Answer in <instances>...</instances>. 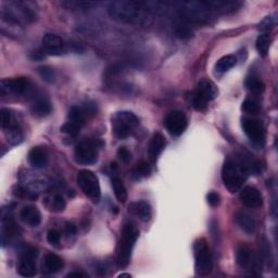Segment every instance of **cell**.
Segmentation results:
<instances>
[{
    "label": "cell",
    "instance_id": "cell-1",
    "mask_svg": "<svg viewBox=\"0 0 278 278\" xmlns=\"http://www.w3.org/2000/svg\"><path fill=\"white\" fill-rule=\"evenodd\" d=\"M146 9L144 3L120 0L111 3L108 12L111 18L120 23H142L149 19Z\"/></svg>",
    "mask_w": 278,
    "mask_h": 278
},
{
    "label": "cell",
    "instance_id": "cell-2",
    "mask_svg": "<svg viewBox=\"0 0 278 278\" xmlns=\"http://www.w3.org/2000/svg\"><path fill=\"white\" fill-rule=\"evenodd\" d=\"M248 170L242 162L228 159L225 161L223 169H222V179L224 186L234 194L239 192L242 188L243 182L247 179Z\"/></svg>",
    "mask_w": 278,
    "mask_h": 278
},
{
    "label": "cell",
    "instance_id": "cell-3",
    "mask_svg": "<svg viewBox=\"0 0 278 278\" xmlns=\"http://www.w3.org/2000/svg\"><path fill=\"white\" fill-rule=\"evenodd\" d=\"M138 229L134 225L126 224L124 226L117 250V264L120 267H126L130 264L132 252L138 239Z\"/></svg>",
    "mask_w": 278,
    "mask_h": 278
},
{
    "label": "cell",
    "instance_id": "cell-4",
    "mask_svg": "<svg viewBox=\"0 0 278 278\" xmlns=\"http://www.w3.org/2000/svg\"><path fill=\"white\" fill-rule=\"evenodd\" d=\"M180 17L194 23H206L211 18V8L205 2H186L179 7Z\"/></svg>",
    "mask_w": 278,
    "mask_h": 278
},
{
    "label": "cell",
    "instance_id": "cell-5",
    "mask_svg": "<svg viewBox=\"0 0 278 278\" xmlns=\"http://www.w3.org/2000/svg\"><path fill=\"white\" fill-rule=\"evenodd\" d=\"M138 125V117L130 111H120L112 117V132L116 138H127Z\"/></svg>",
    "mask_w": 278,
    "mask_h": 278
},
{
    "label": "cell",
    "instance_id": "cell-6",
    "mask_svg": "<svg viewBox=\"0 0 278 278\" xmlns=\"http://www.w3.org/2000/svg\"><path fill=\"white\" fill-rule=\"evenodd\" d=\"M103 146L99 139H86L79 142L75 147V160L79 164L89 165L96 163L98 160V150Z\"/></svg>",
    "mask_w": 278,
    "mask_h": 278
},
{
    "label": "cell",
    "instance_id": "cell-7",
    "mask_svg": "<svg viewBox=\"0 0 278 278\" xmlns=\"http://www.w3.org/2000/svg\"><path fill=\"white\" fill-rule=\"evenodd\" d=\"M218 94L219 90L214 83L208 81V79H203L198 84L196 90L193 94L192 106L198 111H203L208 107L209 102L218 97Z\"/></svg>",
    "mask_w": 278,
    "mask_h": 278
},
{
    "label": "cell",
    "instance_id": "cell-8",
    "mask_svg": "<svg viewBox=\"0 0 278 278\" xmlns=\"http://www.w3.org/2000/svg\"><path fill=\"white\" fill-rule=\"evenodd\" d=\"M77 185L92 202H98L101 197V190L96 174L88 170H83L77 175Z\"/></svg>",
    "mask_w": 278,
    "mask_h": 278
},
{
    "label": "cell",
    "instance_id": "cell-9",
    "mask_svg": "<svg viewBox=\"0 0 278 278\" xmlns=\"http://www.w3.org/2000/svg\"><path fill=\"white\" fill-rule=\"evenodd\" d=\"M194 251L197 273L201 276L209 275L212 271L213 264L208 242L203 238L198 239L194 244Z\"/></svg>",
    "mask_w": 278,
    "mask_h": 278
},
{
    "label": "cell",
    "instance_id": "cell-10",
    "mask_svg": "<svg viewBox=\"0 0 278 278\" xmlns=\"http://www.w3.org/2000/svg\"><path fill=\"white\" fill-rule=\"evenodd\" d=\"M38 257V251L34 247H27L22 252L20 258L18 272L23 277H34L36 271V259Z\"/></svg>",
    "mask_w": 278,
    "mask_h": 278
},
{
    "label": "cell",
    "instance_id": "cell-11",
    "mask_svg": "<svg viewBox=\"0 0 278 278\" xmlns=\"http://www.w3.org/2000/svg\"><path fill=\"white\" fill-rule=\"evenodd\" d=\"M188 126L187 116L181 111H172L164 118V127L172 136H180Z\"/></svg>",
    "mask_w": 278,
    "mask_h": 278
},
{
    "label": "cell",
    "instance_id": "cell-12",
    "mask_svg": "<svg viewBox=\"0 0 278 278\" xmlns=\"http://www.w3.org/2000/svg\"><path fill=\"white\" fill-rule=\"evenodd\" d=\"M242 130L248 138L257 145H264L265 132L262 123L253 117H243L241 122Z\"/></svg>",
    "mask_w": 278,
    "mask_h": 278
},
{
    "label": "cell",
    "instance_id": "cell-13",
    "mask_svg": "<svg viewBox=\"0 0 278 278\" xmlns=\"http://www.w3.org/2000/svg\"><path fill=\"white\" fill-rule=\"evenodd\" d=\"M3 95H30L32 84L26 77H19L13 79H3L0 85Z\"/></svg>",
    "mask_w": 278,
    "mask_h": 278
},
{
    "label": "cell",
    "instance_id": "cell-14",
    "mask_svg": "<svg viewBox=\"0 0 278 278\" xmlns=\"http://www.w3.org/2000/svg\"><path fill=\"white\" fill-rule=\"evenodd\" d=\"M236 259L238 265L244 269H257L260 264V260L258 259V257L253 253V251L247 244L243 243H241L238 247Z\"/></svg>",
    "mask_w": 278,
    "mask_h": 278
},
{
    "label": "cell",
    "instance_id": "cell-15",
    "mask_svg": "<svg viewBox=\"0 0 278 278\" xmlns=\"http://www.w3.org/2000/svg\"><path fill=\"white\" fill-rule=\"evenodd\" d=\"M43 51L49 55H60L66 51V44L58 35L46 34L43 37Z\"/></svg>",
    "mask_w": 278,
    "mask_h": 278
},
{
    "label": "cell",
    "instance_id": "cell-16",
    "mask_svg": "<svg viewBox=\"0 0 278 278\" xmlns=\"http://www.w3.org/2000/svg\"><path fill=\"white\" fill-rule=\"evenodd\" d=\"M240 201L249 208H260L263 204V198L261 193L253 186H245L240 189Z\"/></svg>",
    "mask_w": 278,
    "mask_h": 278
},
{
    "label": "cell",
    "instance_id": "cell-17",
    "mask_svg": "<svg viewBox=\"0 0 278 278\" xmlns=\"http://www.w3.org/2000/svg\"><path fill=\"white\" fill-rule=\"evenodd\" d=\"M165 145L166 141L163 135L161 133H155L148 146V156L150 161L152 163L157 162L159 157H160V155L164 150Z\"/></svg>",
    "mask_w": 278,
    "mask_h": 278
},
{
    "label": "cell",
    "instance_id": "cell-18",
    "mask_svg": "<svg viewBox=\"0 0 278 278\" xmlns=\"http://www.w3.org/2000/svg\"><path fill=\"white\" fill-rule=\"evenodd\" d=\"M20 218L30 227H37L42 222V214L36 206L26 205L20 212Z\"/></svg>",
    "mask_w": 278,
    "mask_h": 278
},
{
    "label": "cell",
    "instance_id": "cell-19",
    "mask_svg": "<svg viewBox=\"0 0 278 278\" xmlns=\"http://www.w3.org/2000/svg\"><path fill=\"white\" fill-rule=\"evenodd\" d=\"M130 212L136 215L140 221L148 222L152 217L151 206L147 201H137L130 204Z\"/></svg>",
    "mask_w": 278,
    "mask_h": 278
},
{
    "label": "cell",
    "instance_id": "cell-20",
    "mask_svg": "<svg viewBox=\"0 0 278 278\" xmlns=\"http://www.w3.org/2000/svg\"><path fill=\"white\" fill-rule=\"evenodd\" d=\"M48 157H47L46 150L42 147H34L28 152V162L36 169H43L46 166Z\"/></svg>",
    "mask_w": 278,
    "mask_h": 278
},
{
    "label": "cell",
    "instance_id": "cell-21",
    "mask_svg": "<svg viewBox=\"0 0 278 278\" xmlns=\"http://www.w3.org/2000/svg\"><path fill=\"white\" fill-rule=\"evenodd\" d=\"M63 265H65V263H63V260L59 256L54 253H48L45 257L43 267L45 273L54 274L62 269Z\"/></svg>",
    "mask_w": 278,
    "mask_h": 278
},
{
    "label": "cell",
    "instance_id": "cell-22",
    "mask_svg": "<svg viewBox=\"0 0 278 278\" xmlns=\"http://www.w3.org/2000/svg\"><path fill=\"white\" fill-rule=\"evenodd\" d=\"M30 112L36 117H45L51 113L50 102L45 98H37L30 106Z\"/></svg>",
    "mask_w": 278,
    "mask_h": 278
},
{
    "label": "cell",
    "instance_id": "cell-23",
    "mask_svg": "<svg viewBox=\"0 0 278 278\" xmlns=\"http://www.w3.org/2000/svg\"><path fill=\"white\" fill-rule=\"evenodd\" d=\"M236 222L244 233L252 234L256 230V221H254L250 214L243 211H240L236 214Z\"/></svg>",
    "mask_w": 278,
    "mask_h": 278
},
{
    "label": "cell",
    "instance_id": "cell-24",
    "mask_svg": "<svg viewBox=\"0 0 278 278\" xmlns=\"http://www.w3.org/2000/svg\"><path fill=\"white\" fill-rule=\"evenodd\" d=\"M45 204L47 206V209L54 213L63 212L67 208V202L65 200V198L59 194H54L47 197L45 200Z\"/></svg>",
    "mask_w": 278,
    "mask_h": 278
},
{
    "label": "cell",
    "instance_id": "cell-25",
    "mask_svg": "<svg viewBox=\"0 0 278 278\" xmlns=\"http://www.w3.org/2000/svg\"><path fill=\"white\" fill-rule=\"evenodd\" d=\"M206 4L211 8V10H217L223 13L234 12L241 5L238 2H228V0H218V2H209Z\"/></svg>",
    "mask_w": 278,
    "mask_h": 278
},
{
    "label": "cell",
    "instance_id": "cell-26",
    "mask_svg": "<svg viewBox=\"0 0 278 278\" xmlns=\"http://www.w3.org/2000/svg\"><path fill=\"white\" fill-rule=\"evenodd\" d=\"M4 133L6 135L8 141H9V144L12 146H17L21 144L23 140V133L17 123L8 126L7 129L4 130Z\"/></svg>",
    "mask_w": 278,
    "mask_h": 278
},
{
    "label": "cell",
    "instance_id": "cell-27",
    "mask_svg": "<svg viewBox=\"0 0 278 278\" xmlns=\"http://www.w3.org/2000/svg\"><path fill=\"white\" fill-rule=\"evenodd\" d=\"M237 63V58L233 54L225 55V57L221 58L215 65V70L219 73H225L230 69H233Z\"/></svg>",
    "mask_w": 278,
    "mask_h": 278
},
{
    "label": "cell",
    "instance_id": "cell-28",
    "mask_svg": "<svg viewBox=\"0 0 278 278\" xmlns=\"http://www.w3.org/2000/svg\"><path fill=\"white\" fill-rule=\"evenodd\" d=\"M112 187H113L116 199L121 203H125L127 200V190L123 184L122 179L118 178V177H113L112 178Z\"/></svg>",
    "mask_w": 278,
    "mask_h": 278
},
{
    "label": "cell",
    "instance_id": "cell-29",
    "mask_svg": "<svg viewBox=\"0 0 278 278\" xmlns=\"http://www.w3.org/2000/svg\"><path fill=\"white\" fill-rule=\"evenodd\" d=\"M245 87L247 89L253 94H261L263 92L265 89L264 83L261 81V79L257 76H251L248 77L247 81H245Z\"/></svg>",
    "mask_w": 278,
    "mask_h": 278
},
{
    "label": "cell",
    "instance_id": "cell-30",
    "mask_svg": "<svg viewBox=\"0 0 278 278\" xmlns=\"http://www.w3.org/2000/svg\"><path fill=\"white\" fill-rule=\"evenodd\" d=\"M269 46H271V37L267 33L262 34L258 37L257 43H256V47L258 52L262 55V57H265L268 52Z\"/></svg>",
    "mask_w": 278,
    "mask_h": 278
},
{
    "label": "cell",
    "instance_id": "cell-31",
    "mask_svg": "<svg viewBox=\"0 0 278 278\" xmlns=\"http://www.w3.org/2000/svg\"><path fill=\"white\" fill-rule=\"evenodd\" d=\"M150 172H151V169H150V165L145 162L141 161L140 163H138L136 165V168H135L132 172V175L135 179H140L142 177H147L149 176Z\"/></svg>",
    "mask_w": 278,
    "mask_h": 278
},
{
    "label": "cell",
    "instance_id": "cell-32",
    "mask_svg": "<svg viewBox=\"0 0 278 278\" xmlns=\"http://www.w3.org/2000/svg\"><path fill=\"white\" fill-rule=\"evenodd\" d=\"M241 110L244 113H247L249 115H253V114H257L260 111V105L256 99L247 98L242 102Z\"/></svg>",
    "mask_w": 278,
    "mask_h": 278
},
{
    "label": "cell",
    "instance_id": "cell-33",
    "mask_svg": "<svg viewBox=\"0 0 278 278\" xmlns=\"http://www.w3.org/2000/svg\"><path fill=\"white\" fill-rule=\"evenodd\" d=\"M38 72H39V75L42 76V78L44 79L45 82L51 84L55 81V73H54V71L51 68L42 67V68L38 69Z\"/></svg>",
    "mask_w": 278,
    "mask_h": 278
},
{
    "label": "cell",
    "instance_id": "cell-34",
    "mask_svg": "<svg viewBox=\"0 0 278 278\" xmlns=\"http://www.w3.org/2000/svg\"><path fill=\"white\" fill-rule=\"evenodd\" d=\"M63 134L68 135V136H71V137H75L78 135L79 131H81V127L71 123V122H67L66 124H63L61 130H60Z\"/></svg>",
    "mask_w": 278,
    "mask_h": 278
},
{
    "label": "cell",
    "instance_id": "cell-35",
    "mask_svg": "<svg viewBox=\"0 0 278 278\" xmlns=\"http://www.w3.org/2000/svg\"><path fill=\"white\" fill-rule=\"evenodd\" d=\"M0 116H2L0 118H2V129L3 130L7 129L8 126H10L15 123V120H14L12 113L8 109H3L2 112H0Z\"/></svg>",
    "mask_w": 278,
    "mask_h": 278
},
{
    "label": "cell",
    "instance_id": "cell-36",
    "mask_svg": "<svg viewBox=\"0 0 278 278\" xmlns=\"http://www.w3.org/2000/svg\"><path fill=\"white\" fill-rule=\"evenodd\" d=\"M276 23H277V20L275 15H268V17H266L260 23L258 28L262 32H268L276 25Z\"/></svg>",
    "mask_w": 278,
    "mask_h": 278
},
{
    "label": "cell",
    "instance_id": "cell-37",
    "mask_svg": "<svg viewBox=\"0 0 278 278\" xmlns=\"http://www.w3.org/2000/svg\"><path fill=\"white\" fill-rule=\"evenodd\" d=\"M175 33H176V36L179 38H187L193 35L192 29H190L187 25H181V24L177 25Z\"/></svg>",
    "mask_w": 278,
    "mask_h": 278
},
{
    "label": "cell",
    "instance_id": "cell-38",
    "mask_svg": "<svg viewBox=\"0 0 278 278\" xmlns=\"http://www.w3.org/2000/svg\"><path fill=\"white\" fill-rule=\"evenodd\" d=\"M60 239H61V235L58 230L51 229V230H49L48 234H47V240H48V242L50 244L57 245L60 242Z\"/></svg>",
    "mask_w": 278,
    "mask_h": 278
},
{
    "label": "cell",
    "instance_id": "cell-39",
    "mask_svg": "<svg viewBox=\"0 0 278 278\" xmlns=\"http://www.w3.org/2000/svg\"><path fill=\"white\" fill-rule=\"evenodd\" d=\"M117 157L120 160L124 163H129L132 159V153L130 152V150L125 148V147H121L120 149L117 150Z\"/></svg>",
    "mask_w": 278,
    "mask_h": 278
},
{
    "label": "cell",
    "instance_id": "cell-40",
    "mask_svg": "<svg viewBox=\"0 0 278 278\" xmlns=\"http://www.w3.org/2000/svg\"><path fill=\"white\" fill-rule=\"evenodd\" d=\"M206 200H208V203L211 206L215 208V206H218L220 204V195L212 192V193L208 194V196H206Z\"/></svg>",
    "mask_w": 278,
    "mask_h": 278
},
{
    "label": "cell",
    "instance_id": "cell-41",
    "mask_svg": "<svg viewBox=\"0 0 278 278\" xmlns=\"http://www.w3.org/2000/svg\"><path fill=\"white\" fill-rule=\"evenodd\" d=\"M65 233L67 236H74L76 234V226L72 223H68L66 225Z\"/></svg>",
    "mask_w": 278,
    "mask_h": 278
},
{
    "label": "cell",
    "instance_id": "cell-42",
    "mask_svg": "<svg viewBox=\"0 0 278 278\" xmlns=\"http://www.w3.org/2000/svg\"><path fill=\"white\" fill-rule=\"evenodd\" d=\"M67 277H69V278H74V277L75 278H85V277H87V275L82 272H73V273L68 274Z\"/></svg>",
    "mask_w": 278,
    "mask_h": 278
},
{
    "label": "cell",
    "instance_id": "cell-43",
    "mask_svg": "<svg viewBox=\"0 0 278 278\" xmlns=\"http://www.w3.org/2000/svg\"><path fill=\"white\" fill-rule=\"evenodd\" d=\"M44 55L45 54H43V52H41V51H34L33 52V57H32V58H33V60H41V59L44 58Z\"/></svg>",
    "mask_w": 278,
    "mask_h": 278
},
{
    "label": "cell",
    "instance_id": "cell-44",
    "mask_svg": "<svg viewBox=\"0 0 278 278\" xmlns=\"http://www.w3.org/2000/svg\"><path fill=\"white\" fill-rule=\"evenodd\" d=\"M120 276H121V277H131L130 274H121Z\"/></svg>",
    "mask_w": 278,
    "mask_h": 278
}]
</instances>
